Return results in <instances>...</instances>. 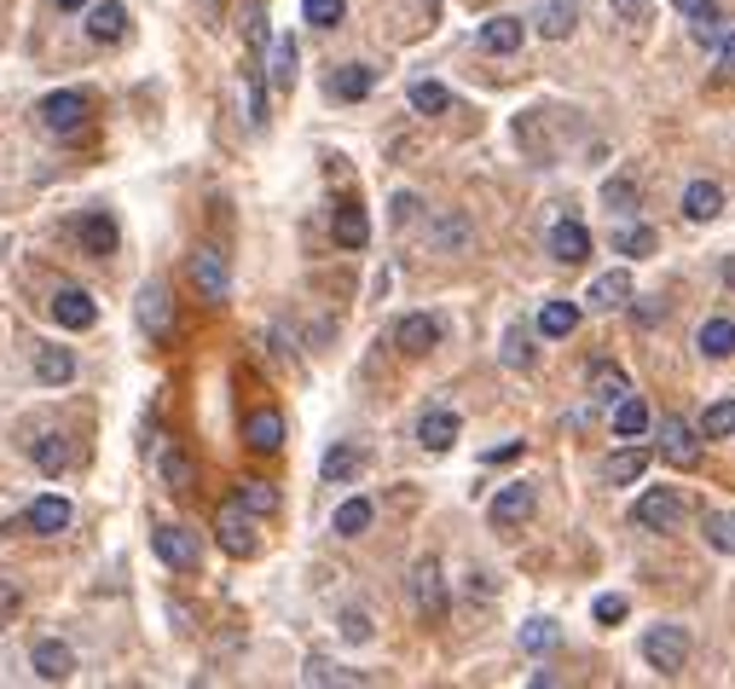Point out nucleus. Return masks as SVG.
<instances>
[{
  "label": "nucleus",
  "instance_id": "de8ad7c7",
  "mask_svg": "<svg viewBox=\"0 0 735 689\" xmlns=\"http://www.w3.org/2000/svg\"><path fill=\"white\" fill-rule=\"evenodd\" d=\"M469 238H475V232H469V220H463V215H446L440 227H435V243H440V250H463Z\"/></svg>",
  "mask_w": 735,
  "mask_h": 689
},
{
  "label": "nucleus",
  "instance_id": "e433bc0d",
  "mask_svg": "<svg viewBox=\"0 0 735 689\" xmlns=\"http://www.w3.org/2000/svg\"><path fill=\"white\" fill-rule=\"evenodd\" d=\"M556 643H562V625L556 620H527L521 625V648H527V655H550Z\"/></svg>",
  "mask_w": 735,
  "mask_h": 689
},
{
  "label": "nucleus",
  "instance_id": "f03ea898",
  "mask_svg": "<svg viewBox=\"0 0 735 689\" xmlns=\"http://www.w3.org/2000/svg\"><path fill=\"white\" fill-rule=\"evenodd\" d=\"M192 290L209 301V308H220V301L232 296V273H227V255L220 250H197L192 255Z\"/></svg>",
  "mask_w": 735,
  "mask_h": 689
},
{
  "label": "nucleus",
  "instance_id": "37998d69",
  "mask_svg": "<svg viewBox=\"0 0 735 689\" xmlns=\"http://www.w3.org/2000/svg\"><path fill=\"white\" fill-rule=\"evenodd\" d=\"M701 533H707V544H712V551H735V516H724V510H712L707 521H701Z\"/></svg>",
  "mask_w": 735,
  "mask_h": 689
},
{
  "label": "nucleus",
  "instance_id": "7ed1b4c3",
  "mask_svg": "<svg viewBox=\"0 0 735 689\" xmlns=\"http://www.w3.org/2000/svg\"><path fill=\"white\" fill-rule=\"evenodd\" d=\"M215 533H220V551L227 556H255V516L243 510V504H220V516H215Z\"/></svg>",
  "mask_w": 735,
  "mask_h": 689
},
{
  "label": "nucleus",
  "instance_id": "ea45409f",
  "mask_svg": "<svg viewBox=\"0 0 735 689\" xmlns=\"http://www.w3.org/2000/svg\"><path fill=\"white\" fill-rule=\"evenodd\" d=\"M696 429H701V440H724V435H735V400L707 405V417L696 423Z\"/></svg>",
  "mask_w": 735,
  "mask_h": 689
},
{
  "label": "nucleus",
  "instance_id": "13d9d810",
  "mask_svg": "<svg viewBox=\"0 0 735 689\" xmlns=\"http://www.w3.org/2000/svg\"><path fill=\"white\" fill-rule=\"evenodd\" d=\"M509 458H521V440H509V446H493V452H486V463H509Z\"/></svg>",
  "mask_w": 735,
  "mask_h": 689
},
{
  "label": "nucleus",
  "instance_id": "dca6fc26",
  "mask_svg": "<svg viewBox=\"0 0 735 689\" xmlns=\"http://www.w3.org/2000/svg\"><path fill=\"white\" fill-rule=\"evenodd\" d=\"M88 35L99 41V47H116V41L128 35V7H122V0H99V7L88 12Z\"/></svg>",
  "mask_w": 735,
  "mask_h": 689
},
{
  "label": "nucleus",
  "instance_id": "423d86ee",
  "mask_svg": "<svg viewBox=\"0 0 735 689\" xmlns=\"http://www.w3.org/2000/svg\"><path fill=\"white\" fill-rule=\"evenodd\" d=\"M412 608L423 620H440L446 615V579H440V562L435 556H423L412 567Z\"/></svg>",
  "mask_w": 735,
  "mask_h": 689
},
{
  "label": "nucleus",
  "instance_id": "09e8293b",
  "mask_svg": "<svg viewBox=\"0 0 735 689\" xmlns=\"http://www.w3.org/2000/svg\"><path fill=\"white\" fill-rule=\"evenodd\" d=\"M590 615H597V625H620V620L631 615V602H625L620 592H608V597H597V602H590Z\"/></svg>",
  "mask_w": 735,
  "mask_h": 689
},
{
  "label": "nucleus",
  "instance_id": "4d7b16f0",
  "mask_svg": "<svg viewBox=\"0 0 735 689\" xmlns=\"http://www.w3.org/2000/svg\"><path fill=\"white\" fill-rule=\"evenodd\" d=\"M250 47L255 53L267 47V18H261V7H250Z\"/></svg>",
  "mask_w": 735,
  "mask_h": 689
},
{
  "label": "nucleus",
  "instance_id": "58836bf2",
  "mask_svg": "<svg viewBox=\"0 0 735 689\" xmlns=\"http://www.w3.org/2000/svg\"><path fill=\"white\" fill-rule=\"evenodd\" d=\"M238 504H243L250 516H273V510H278V493H273L267 481H238Z\"/></svg>",
  "mask_w": 735,
  "mask_h": 689
},
{
  "label": "nucleus",
  "instance_id": "5fc2aeb1",
  "mask_svg": "<svg viewBox=\"0 0 735 689\" xmlns=\"http://www.w3.org/2000/svg\"><path fill=\"white\" fill-rule=\"evenodd\" d=\"M615 18H620V24H643V18H648V0H615Z\"/></svg>",
  "mask_w": 735,
  "mask_h": 689
},
{
  "label": "nucleus",
  "instance_id": "3c124183",
  "mask_svg": "<svg viewBox=\"0 0 735 689\" xmlns=\"http://www.w3.org/2000/svg\"><path fill=\"white\" fill-rule=\"evenodd\" d=\"M625 308H631V319H638V324H643V331H655V324L666 319V301H661V296H643V301H625Z\"/></svg>",
  "mask_w": 735,
  "mask_h": 689
},
{
  "label": "nucleus",
  "instance_id": "4468645a",
  "mask_svg": "<svg viewBox=\"0 0 735 689\" xmlns=\"http://www.w3.org/2000/svg\"><path fill=\"white\" fill-rule=\"evenodd\" d=\"M30 666H35V678H47V684H65L76 673V655H70V643H58V638H41L30 648Z\"/></svg>",
  "mask_w": 735,
  "mask_h": 689
},
{
  "label": "nucleus",
  "instance_id": "603ef678",
  "mask_svg": "<svg viewBox=\"0 0 735 689\" xmlns=\"http://www.w3.org/2000/svg\"><path fill=\"white\" fill-rule=\"evenodd\" d=\"M602 203H608V209H620V215H631L638 186H631V180H608V186H602Z\"/></svg>",
  "mask_w": 735,
  "mask_h": 689
},
{
  "label": "nucleus",
  "instance_id": "a19ab883",
  "mask_svg": "<svg viewBox=\"0 0 735 689\" xmlns=\"http://www.w3.org/2000/svg\"><path fill=\"white\" fill-rule=\"evenodd\" d=\"M412 111L440 116V111H452V93H446L440 81H417V88H412Z\"/></svg>",
  "mask_w": 735,
  "mask_h": 689
},
{
  "label": "nucleus",
  "instance_id": "f704fd0d",
  "mask_svg": "<svg viewBox=\"0 0 735 689\" xmlns=\"http://www.w3.org/2000/svg\"><path fill=\"white\" fill-rule=\"evenodd\" d=\"M273 88H278V93L296 88V41H290V35L273 41Z\"/></svg>",
  "mask_w": 735,
  "mask_h": 689
},
{
  "label": "nucleus",
  "instance_id": "9b49d317",
  "mask_svg": "<svg viewBox=\"0 0 735 689\" xmlns=\"http://www.w3.org/2000/svg\"><path fill=\"white\" fill-rule=\"evenodd\" d=\"M53 319L65 324V331H93V324H99V301L88 290H76V284H65V290L53 296Z\"/></svg>",
  "mask_w": 735,
  "mask_h": 689
},
{
  "label": "nucleus",
  "instance_id": "864d4df0",
  "mask_svg": "<svg viewBox=\"0 0 735 689\" xmlns=\"http://www.w3.org/2000/svg\"><path fill=\"white\" fill-rule=\"evenodd\" d=\"M342 638H348V643H371V615H365V608H348V615H342Z\"/></svg>",
  "mask_w": 735,
  "mask_h": 689
},
{
  "label": "nucleus",
  "instance_id": "c03bdc74",
  "mask_svg": "<svg viewBox=\"0 0 735 689\" xmlns=\"http://www.w3.org/2000/svg\"><path fill=\"white\" fill-rule=\"evenodd\" d=\"M308 684H365V673H348V666H331L324 655H313L308 661V673H301Z\"/></svg>",
  "mask_w": 735,
  "mask_h": 689
},
{
  "label": "nucleus",
  "instance_id": "052dcab7",
  "mask_svg": "<svg viewBox=\"0 0 735 689\" xmlns=\"http://www.w3.org/2000/svg\"><path fill=\"white\" fill-rule=\"evenodd\" d=\"M724 284H730V290H735V255L724 261Z\"/></svg>",
  "mask_w": 735,
  "mask_h": 689
},
{
  "label": "nucleus",
  "instance_id": "aec40b11",
  "mask_svg": "<svg viewBox=\"0 0 735 689\" xmlns=\"http://www.w3.org/2000/svg\"><path fill=\"white\" fill-rule=\"evenodd\" d=\"M684 215L696 220V227L719 220V215H724V186H712V180H689V192H684Z\"/></svg>",
  "mask_w": 735,
  "mask_h": 689
},
{
  "label": "nucleus",
  "instance_id": "393cba45",
  "mask_svg": "<svg viewBox=\"0 0 735 689\" xmlns=\"http://www.w3.org/2000/svg\"><path fill=\"white\" fill-rule=\"evenodd\" d=\"M371 88H377V70H371V65H342V70L331 76V99H342V105H359Z\"/></svg>",
  "mask_w": 735,
  "mask_h": 689
},
{
  "label": "nucleus",
  "instance_id": "79ce46f5",
  "mask_svg": "<svg viewBox=\"0 0 735 689\" xmlns=\"http://www.w3.org/2000/svg\"><path fill=\"white\" fill-rule=\"evenodd\" d=\"M504 365H509V371H533V336H527L521 324L504 336Z\"/></svg>",
  "mask_w": 735,
  "mask_h": 689
},
{
  "label": "nucleus",
  "instance_id": "ddd939ff",
  "mask_svg": "<svg viewBox=\"0 0 735 689\" xmlns=\"http://www.w3.org/2000/svg\"><path fill=\"white\" fill-rule=\"evenodd\" d=\"M394 348H400V354H428V348H440V319L405 313V319L394 324Z\"/></svg>",
  "mask_w": 735,
  "mask_h": 689
},
{
  "label": "nucleus",
  "instance_id": "6e6552de",
  "mask_svg": "<svg viewBox=\"0 0 735 689\" xmlns=\"http://www.w3.org/2000/svg\"><path fill=\"white\" fill-rule=\"evenodd\" d=\"M35 116L47 122L53 134H76L81 122H88V99H81V93H70V88H65V93H47V99L35 105Z\"/></svg>",
  "mask_w": 735,
  "mask_h": 689
},
{
  "label": "nucleus",
  "instance_id": "2f4dec72",
  "mask_svg": "<svg viewBox=\"0 0 735 689\" xmlns=\"http://www.w3.org/2000/svg\"><path fill=\"white\" fill-rule=\"evenodd\" d=\"M359 446H331V452H324V463H319V475L331 481V486H342V481H354L359 475Z\"/></svg>",
  "mask_w": 735,
  "mask_h": 689
},
{
  "label": "nucleus",
  "instance_id": "f8f14e48",
  "mask_svg": "<svg viewBox=\"0 0 735 689\" xmlns=\"http://www.w3.org/2000/svg\"><path fill=\"white\" fill-rule=\"evenodd\" d=\"M550 255H556L562 267H585L590 261V232L579 227V220H556V227H550Z\"/></svg>",
  "mask_w": 735,
  "mask_h": 689
},
{
  "label": "nucleus",
  "instance_id": "a211bd4d",
  "mask_svg": "<svg viewBox=\"0 0 735 689\" xmlns=\"http://www.w3.org/2000/svg\"><path fill=\"white\" fill-rule=\"evenodd\" d=\"M35 377L47 382V389H65V382L76 377V354L53 348V342H35Z\"/></svg>",
  "mask_w": 735,
  "mask_h": 689
},
{
  "label": "nucleus",
  "instance_id": "680f3d73",
  "mask_svg": "<svg viewBox=\"0 0 735 689\" xmlns=\"http://www.w3.org/2000/svg\"><path fill=\"white\" fill-rule=\"evenodd\" d=\"M58 7H65V12H76V7H88V0H58Z\"/></svg>",
  "mask_w": 735,
  "mask_h": 689
},
{
  "label": "nucleus",
  "instance_id": "c9c22d12",
  "mask_svg": "<svg viewBox=\"0 0 735 689\" xmlns=\"http://www.w3.org/2000/svg\"><path fill=\"white\" fill-rule=\"evenodd\" d=\"M365 527H371V498H348V504H336V533H342V539H359Z\"/></svg>",
  "mask_w": 735,
  "mask_h": 689
},
{
  "label": "nucleus",
  "instance_id": "c756f323",
  "mask_svg": "<svg viewBox=\"0 0 735 689\" xmlns=\"http://www.w3.org/2000/svg\"><path fill=\"white\" fill-rule=\"evenodd\" d=\"M539 331L544 336H574L579 331V301H544V308H539Z\"/></svg>",
  "mask_w": 735,
  "mask_h": 689
},
{
  "label": "nucleus",
  "instance_id": "f257e3e1",
  "mask_svg": "<svg viewBox=\"0 0 735 689\" xmlns=\"http://www.w3.org/2000/svg\"><path fill=\"white\" fill-rule=\"evenodd\" d=\"M643 661L655 666L661 678H678L689 666V632L684 625H655V632H643Z\"/></svg>",
  "mask_w": 735,
  "mask_h": 689
},
{
  "label": "nucleus",
  "instance_id": "39448f33",
  "mask_svg": "<svg viewBox=\"0 0 735 689\" xmlns=\"http://www.w3.org/2000/svg\"><path fill=\"white\" fill-rule=\"evenodd\" d=\"M661 458L678 463V470H696L701 463V429H689L684 417H661Z\"/></svg>",
  "mask_w": 735,
  "mask_h": 689
},
{
  "label": "nucleus",
  "instance_id": "7c9ffc66",
  "mask_svg": "<svg viewBox=\"0 0 735 689\" xmlns=\"http://www.w3.org/2000/svg\"><path fill=\"white\" fill-rule=\"evenodd\" d=\"M81 250H88V255H116V220L111 215H88V220H81Z\"/></svg>",
  "mask_w": 735,
  "mask_h": 689
},
{
  "label": "nucleus",
  "instance_id": "72a5a7b5",
  "mask_svg": "<svg viewBox=\"0 0 735 689\" xmlns=\"http://www.w3.org/2000/svg\"><path fill=\"white\" fill-rule=\"evenodd\" d=\"M157 463H162V481H169L174 493H186V486L197 481V463L180 452V446H162V458H157Z\"/></svg>",
  "mask_w": 735,
  "mask_h": 689
},
{
  "label": "nucleus",
  "instance_id": "a18cd8bd",
  "mask_svg": "<svg viewBox=\"0 0 735 689\" xmlns=\"http://www.w3.org/2000/svg\"><path fill=\"white\" fill-rule=\"evenodd\" d=\"M301 12H308V24H313V30H336V24H342V12H348V0H308Z\"/></svg>",
  "mask_w": 735,
  "mask_h": 689
},
{
  "label": "nucleus",
  "instance_id": "4be33fe9",
  "mask_svg": "<svg viewBox=\"0 0 735 689\" xmlns=\"http://www.w3.org/2000/svg\"><path fill=\"white\" fill-rule=\"evenodd\" d=\"M533 24H539L544 41H567L574 24H579V7H574V0H544V7L533 12Z\"/></svg>",
  "mask_w": 735,
  "mask_h": 689
},
{
  "label": "nucleus",
  "instance_id": "bf43d9fd",
  "mask_svg": "<svg viewBox=\"0 0 735 689\" xmlns=\"http://www.w3.org/2000/svg\"><path fill=\"white\" fill-rule=\"evenodd\" d=\"M12 602H18V597L7 592V585H0V615H12Z\"/></svg>",
  "mask_w": 735,
  "mask_h": 689
},
{
  "label": "nucleus",
  "instance_id": "6ab92c4d",
  "mask_svg": "<svg viewBox=\"0 0 735 689\" xmlns=\"http://www.w3.org/2000/svg\"><path fill=\"white\" fill-rule=\"evenodd\" d=\"M331 238L342 243V250H365V243H371V220H365L359 203H342V209L331 215Z\"/></svg>",
  "mask_w": 735,
  "mask_h": 689
},
{
  "label": "nucleus",
  "instance_id": "1a4fd4ad",
  "mask_svg": "<svg viewBox=\"0 0 735 689\" xmlns=\"http://www.w3.org/2000/svg\"><path fill=\"white\" fill-rule=\"evenodd\" d=\"M533 486H527V481H509V486H498V498H493V510H486V516H493V527H498V533H509V527H521L527 516H533Z\"/></svg>",
  "mask_w": 735,
  "mask_h": 689
},
{
  "label": "nucleus",
  "instance_id": "412c9836",
  "mask_svg": "<svg viewBox=\"0 0 735 689\" xmlns=\"http://www.w3.org/2000/svg\"><path fill=\"white\" fill-rule=\"evenodd\" d=\"M684 18H689V35L701 41V47H719V35H724V12L712 7V0H678Z\"/></svg>",
  "mask_w": 735,
  "mask_h": 689
},
{
  "label": "nucleus",
  "instance_id": "2eb2a0df",
  "mask_svg": "<svg viewBox=\"0 0 735 689\" xmlns=\"http://www.w3.org/2000/svg\"><path fill=\"white\" fill-rule=\"evenodd\" d=\"M458 435H463V423H458V412H446V405L423 412V423H417L423 452H452V440H458Z\"/></svg>",
  "mask_w": 735,
  "mask_h": 689
},
{
  "label": "nucleus",
  "instance_id": "20e7f679",
  "mask_svg": "<svg viewBox=\"0 0 735 689\" xmlns=\"http://www.w3.org/2000/svg\"><path fill=\"white\" fill-rule=\"evenodd\" d=\"M151 551L162 556V562H169L174 567V574H192V567L203 562V551H197V533H192V527H157V533H151Z\"/></svg>",
  "mask_w": 735,
  "mask_h": 689
},
{
  "label": "nucleus",
  "instance_id": "bb28decb",
  "mask_svg": "<svg viewBox=\"0 0 735 689\" xmlns=\"http://www.w3.org/2000/svg\"><path fill=\"white\" fill-rule=\"evenodd\" d=\"M696 348H701L707 359H730V354H735V319H707L701 336H696Z\"/></svg>",
  "mask_w": 735,
  "mask_h": 689
},
{
  "label": "nucleus",
  "instance_id": "c85d7f7f",
  "mask_svg": "<svg viewBox=\"0 0 735 689\" xmlns=\"http://www.w3.org/2000/svg\"><path fill=\"white\" fill-rule=\"evenodd\" d=\"M648 423H655V417H648V405H643L638 394L615 400V435H620V440H638V435L648 429Z\"/></svg>",
  "mask_w": 735,
  "mask_h": 689
},
{
  "label": "nucleus",
  "instance_id": "b1692460",
  "mask_svg": "<svg viewBox=\"0 0 735 689\" xmlns=\"http://www.w3.org/2000/svg\"><path fill=\"white\" fill-rule=\"evenodd\" d=\"M590 308H597V313H615V308H625V301H631V273L625 267H615V273H602L597 284H590Z\"/></svg>",
  "mask_w": 735,
  "mask_h": 689
},
{
  "label": "nucleus",
  "instance_id": "f3484780",
  "mask_svg": "<svg viewBox=\"0 0 735 689\" xmlns=\"http://www.w3.org/2000/svg\"><path fill=\"white\" fill-rule=\"evenodd\" d=\"M243 446H250V452H278V446H284V417L273 412V405L243 417Z\"/></svg>",
  "mask_w": 735,
  "mask_h": 689
},
{
  "label": "nucleus",
  "instance_id": "cd10ccee",
  "mask_svg": "<svg viewBox=\"0 0 735 689\" xmlns=\"http://www.w3.org/2000/svg\"><path fill=\"white\" fill-rule=\"evenodd\" d=\"M24 521L35 527V533H65V527H70V504L47 493V498H35V504H30V516H24Z\"/></svg>",
  "mask_w": 735,
  "mask_h": 689
},
{
  "label": "nucleus",
  "instance_id": "9d476101",
  "mask_svg": "<svg viewBox=\"0 0 735 689\" xmlns=\"http://www.w3.org/2000/svg\"><path fill=\"white\" fill-rule=\"evenodd\" d=\"M134 313H139V324H146V336H174V301H169V290L162 284H146L139 290V301H134Z\"/></svg>",
  "mask_w": 735,
  "mask_h": 689
},
{
  "label": "nucleus",
  "instance_id": "4c0bfd02",
  "mask_svg": "<svg viewBox=\"0 0 735 689\" xmlns=\"http://www.w3.org/2000/svg\"><path fill=\"white\" fill-rule=\"evenodd\" d=\"M643 470H648V446H625V452L608 463V481H615V486H631Z\"/></svg>",
  "mask_w": 735,
  "mask_h": 689
},
{
  "label": "nucleus",
  "instance_id": "49530a36",
  "mask_svg": "<svg viewBox=\"0 0 735 689\" xmlns=\"http://www.w3.org/2000/svg\"><path fill=\"white\" fill-rule=\"evenodd\" d=\"M615 250L620 255H655V232H648V227H620L615 232Z\"/></svg>",
  "mask_w": 735,
  "mask_h": 689
},
{
  "label": "nucleus",
  "instance_id": "473e14b6",
  "mask_svg": "<svg viewBox=\"0 0 735 689\" xmlns=\"http://www.w3.org/2000/svg\"><path fill=\"white\" fill-rule=\"evenodd\" d=\"M30 458H35L41 475H58V470L70 463V440H65V435H41V440L30 446Z\"/></svg>",
  "mask_w": 735,
  "mask_h": 689
},
{
  "label": "nucleus",
  "instance_id": "5701e85b",
  "mask_svg": "<svg viewBox=\"0 0 735 689\" xmlns=\"http://www.w3.org/2000/svg\"><path fill=\"white\" fill-rule=\"evenodd\" d=\"M521 35H527V24H521V18H486V24H481V53H516L521 47Z\"/></svg>",
  "mask_w": 735,
  "mask_h": 689
},
{
  "label": "nucleus",
  "instance_id": "8fccbe9b",
  "mask_svg": "<svg viewBox=\"0 0 735 689\" xmlns=\"http://www.w3.org/2000/svg\"><path fill=\"white\" fill-rule=\"evenodd\" d=\"M712 81H735V24H724V35H719V65H712Z\"/></svg>",
  "mask_w": 735,
  "mask_h": 689
},
{
  "label": "nucleus",
  "instance_id": "0eeeda50",
  "mask_svg": "<svg viewBox=\"0 0 735 689\" xmlns=\"http://www.w3.org/2000/svg\"><path fill=\"white\" fill-rule=\"evenodd\" d=\"M631 521L648 527V533H666V527H678V521H684V498L671 493V486H655V493H643V498H638Z\"/></svg>",
  "mask_w": 735,
  "mask_h": 689
},
{
  "label": "nucleus",
  "instance_id": "6e6d98bb",
  "mask_svg": "<svg viewBox=\"0 0 735 689\" xmlns=\"http://www.w3.org/2000/svg\"><path fill=\"white\" fill-rule=\"evenodd\" d=\"M417 209H423V203H417L412 192H400V197H394V220H400V227H412V220H417Z\"/></svg>",
  "mask_w": 735,
  "mask_h": 689
},
{
  "label": "nucleus",
  "instance_id": "a878e982",
  "mask_svg": "<svg viewBox=\"0 0 735 689\" xmlns=\"http://www.w3.org/2000/svg\"><path fill=\"white\" fill-rule=\"evenodd\" d=\"M625 394H631V377L620 371L615 359H597V365H590V400L615 405V400H625Z\"/></svg>",
  "mask_w": 735,
  "mask_h": 689
}]
</instances>
